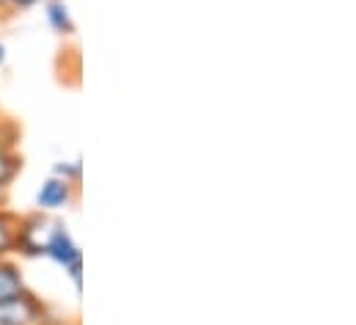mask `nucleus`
<instances>
[{
	"label": "nucleus",
	"instance_id": "nucleus-11",
	"mask_svg": "<svg viewBox=\"0 0 356 325\" xmlns=\"http://www.w3.org/2000/svg\"><path fill=\"white\" fill-rule=\"evenodd\" d=\"M3 64H6V44L0 42V67H3Z\"/></svg>",
	"mask_w": 356,
	"mask_h": 325
},
{
	"label": "nucleus",
	"instance_id": "nucleus-10",
	"mask_svg": "<svg viewBox=\"0 0 356 325\" xmlns=\"http://www.w3.org/2000/svg\"><path fill=\"white\" fill-rule=\"evenodd\" d=\"M6 3H8L11 11H25V8H31V6H36L42 0H6Z\"/></svg>",
	"mask_w": 356,
	"mask_h": 325
},
{
	"label": "nucleus",
	"instance_id": "nucleus-4",
	"mask_svg": "<svg viewBox=\"0 0 356 325\" xmlns=\"http://www.w3.org/2000/svg\"><path fill=\"white\" fill-rule=\"evenodd\" d=\"M75 199V185L61 179V176H50L42 182V188L36 190V207L39 212H56L61 207H67Z\"/></svg>",
	"mask_w": 356,
	"mask_h": 325
},
{
	"label": "nucleus",
	"instance_id": "nucleus-8",
	"mask_svg": "<svg viewBox=\"0 0 356 325\" xmlns=\"http://www.w3.org/2000/svg\"><path fill=\"white\" fill-rule=\"evenodd\" d=\"M17 226H19V215H14L11 210H3V207H0V259H3L8 251H14Z\"/></svg>",
	"mask_w": 356,
	"mask_h": 325
},
{
	"label": "nucleus",
	"instance_id": "nucleus-13",
	"mask_svg": "<svg viewBox=\"0 0 356 325\" xmlns=\"http://www.w3.org/2000/svg\"><path fill=\"white\" fill-rule=\"evenodd\" d=\"M0 207H3V190H0Z\"/></svg>",
	"mask_w": 356,
	"mask_h": 325
},
{
	"label": "nucleus",
	"instance_id": "nucleus-9",
	"mask_svg": "<svg viewBox=\"0 0 356 325\" xmlns=\"http://www.w3.org/2000/svg\"><path fill=\"white\" fill-rule=\"evenodd\" d=\"M53 176H61V179H67V182L78 185V182H81V176H83V165H81V160H67V162L61 160V162H56Z\"/></svg>",
	"mask_w": 356,
	"mask_h": 325
},
{
	"label": "nucleus",
	"instance_id": "nucleus-1",
	"mask_svg": "<svg viewBox=\"0 0 356 325\" xmlns=\"http://www.w3.org/2000/svg\"><path fill=\"white\" fill-rule=\"evenodd\" d=\"M61 226L58 218H53L50 212H31L19 218L17 226V243L14 251H19L22 256H44V248L50 243V238L56 235V229Z\"/></svg>",
	"mask_w": 356,
	"mask_h": 325
},
{
	"label": "nucleus",
	"instance_id": "nucleus-3",
	"mask_svg": "<svg viewBox=\"0 0 356 325\" xmlns=\"http://www.w3.org/2000/svg\"><path fill=\"white\" fill-rule=\"evenodd\" d=\"M47 306L33 292H19L0 303V325H44Z\"/></svg>",
	"mask_w": 356,
	"mask_h": 325
},
{
	"label": "nucleus",
	"instance_id": "nucleus-5",
	"mask_svg": "<svg viewBox=\"0 0 356 325\" xmlns=\"http://www.w3.org/2000/svg\"><path fill=\"white\" fill-rule=\"evenodd\" d=\"M44 17H47L50 28L58 36H72L75 33V19H72L70 6L64 0H44Z\"/></svg>",
	"mask_w": 356,
	"mask_h": 325
},
{
	"label": "nucleus",
	"instance_id": "nucleus-12",
	"mask_svg": "<svg viewBox=\"0 0 356 325\" xmlns=\"http://www.w3.org/2000/svg\"><path fill=\"white\" fill-rule=\"evenodd\" d=\"M8 11H11V8H8V3H6V0H0V17H3V14H8Z\"/></svg>",
	"mask_w": 356,
	"mask_h": 325
},
{
	"label": "nucleus",
	"instance_id": "nucleus-6",
	"mask_svg": "<svg viewBox=\"0 0 356 325\" xmlns=\"http://www.w3.org/2000/svg\"><path fill=\"white\" fill-rule=\"evenodd\" d=\"M25 278L19 273V267L14 262H8L6 256L0 259V303L8 298H17L19 292H25Z\"/></svg>",
	"mask_w": 356,
	"mask_h": 325
},
{
	"label": "nucleus",
	"instance_id": "nucleus-7",
	"mask_svg": "<svg viewBox=\"0 0 356 325\" xmlns=\"http://www.w3.org/2000/svg\"><path fill=\"white\" fill-rule=\"evenodd\" d=\"M19 171H22V158L11 147H3L0 144V190H6L17 179Z\"/></svg>",
	"mask_w": 356,
	"mask_h": 325
},
{
	"label": "nucleus",
	"instance_id": "nucleus-2",
	"mask_svg": "<svg viewBox=\"0 0 356 325\" xmlns=\"http://www.w3.org/2000/svg\"><path fill=\"white\" fill-rule=\"evenodd\" d=\"M44 256L53 259L58 267H64V273L70 276L75 292L81 295V290H83V251H81V245L75 243V238L70 235V229L64 224L50 238V243L44 248Z\"/></svg>",
	"mask_w": 356,
	"mask_h": 325
}]
</instances>
